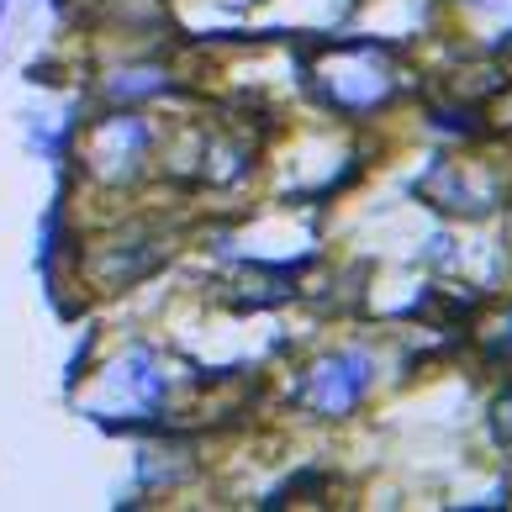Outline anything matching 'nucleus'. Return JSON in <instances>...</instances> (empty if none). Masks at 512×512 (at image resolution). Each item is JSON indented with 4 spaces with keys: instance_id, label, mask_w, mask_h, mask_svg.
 I'll return each instance as SVG.
<instances>
[{
    "instance_id": "3",
    "label": "nucleus",
    "mask_w": 512,
    "mask_h": 512,
    "mask_svg": "<svg viewBox=\"0 0 512 512\" xmlns=\"http://www.w3.org/2000/svg\"><path fill=\"white\" fill-rule=\"evenodd\" d=\"M381 375H386L381 349L349 338V344H328V349L307 354L301 365H291L275 381V402H280V412H296L307 423L344 428L375 402Z\"/></svg>"
},
{
    "instance_id": "12",
    "label": "nucleus",
    "mask_w": 512,
    "mask_h": 512,
    "mask_svg": "<svg viewBox=\"0 0 512 512\" xmlns=\"http://www.w3.org/2000/svg\"><path fill=\"white\" fill-rule=\"evenodd\" d=\"M101 344H106V333L96 328V322H90L85 338H80V344H74V354H69V365H64V396H74V391L85 386V375L96 370V354H101Z\"/></svg>"
},
{
    "instance_id": "6",
    "label": "nucleus",
    "mask_w": 512,
    "mask_h": 512,
    "mask_svg": "<svg viewBox=\"0 0 512 512\" xmlns=\"http://www.w3.org/2000/svg\"><path fill=\"white\" fill-rule=\"evenodd\" d=\"M169 259H175V233H164L159 222H127V227H111L90 249L80 238L74 275L96 296H122V291H138L154 275H164Z\"/></svg>"
},
{
    "instance_id": "4",
    "label": "nucleus",
    "mask_w": 512,
    "mask_h": 512,
    "mask_svg": "<svg viewBox=\"0 0 512 512\" xmlns=\"http://www.w3.org/2000/svg\"><path fill=\"white\" fill-rule=\"evenodd\" d=\"M159 138L164 122L127 106H96L74 143V169L106 196H132L159 175Z\"/></svg>"
},
{
    "instance_id": "13",
    "label": "nucleus",
    "mask_w": 512,
    "mask_h": 512,
    "mask_svg": "<svg viewBox=\"0 0 512 512\" xmlns=\"http://www.w3.org/2000/svg\"><path fill=\"white\" fill-rule=\"evenodd\" d=\"M486 117H491V132H502V138H512V85L502 90L497 101H491V111H486Z\"/></svg>"
},
{
    "instance_id": "11",
    "label": "nucleus",
    "mask_w": 512,
    "mask_h": 512,
    "mask_svg": "<svg viewBox=\"0 0 512 512\" xmlns=\"http://www.w3.org/2000/svg\"><path fill=\"white\" fill-rule=\"evenodd\" d=\"M486 439H491V449L512 454V370L502 375V386L486 402Z\"/></svg>"
},
{
    "instance_id": "8",
    "label": "nucleus",
    "mask_w": 512,
    "mask_h": 512,
    "mask_svg": "<svg viewBox=\"0 0 512 512\" xmlns=\"http://www.w3.org/2000/svg\"><path fill=\"white\" fill-rule=\"evenodd\" d=\"M96 106H127V111H148L159 101H175V96H191L185 74L175 64H164L159 53H132V59H117L96 69Z\"/></svg>"
},
{
    "instance_id": "10",
    "label": "nucleus",
    "mask_w": 512,
    "mask_h": 512,
    "mask_svg": "<svg viewBox=\"0 0 512 512\" xmlns=\"http://www.w3.org/2000/svg\"><path fill=\"white\" fill-rule=\"evenodd\" d=\"M465 344L481 370L491 375L512 370V291H486L476 301V312L465 317Z\"/></svg>"
},
{
    "instance_id": "5",
    "label": "nucleus",
    "mask_w": 512,
    "mask_h": 512,
    "mask_svg": "<svg viewBox=\"0 0 512 512\" xmlns=\"http://www.w3.org/2000/svg\"><path fill=\"white\" fill-rule=\"evenodd\" d=\"M407 196L444 222H491L512 206V169L476 154L470 143H454L423 159V169L407 180Z\"/></svg>"
},
{
    "instance_id": "2",
    "label": "nucleus",
    "mask_w": 512,
    "mask_h": 512,
    "mask_svg": "<svg viewBox=\"0 0 512 512\" xmlns=\"http://www.w3.org/2000/svg\"><path fill=\"white\" fill-rule=\"evenodd\" d=\"M185 359H175L154 338H127L122 349H111L96 370L85 375L96 396H74L80 412L106 433H159V428H180L185 407L180 391L196 375H180Z\"/></svg>"
},
{
    "instance_id": "1",
    "label": "nucleus",
    "mask_w": 512,
    "mask_h": 512,
    "mask_svg": "<svg viewBox=\"0 0 512 512\" xmlns=\"http://www.w3.org/2000/svg\"><path fill=\"white\" fill-rule=\"evenodd\" d=\"M296 59H301V90H307V101L322 117L344 122L354 132L386 122L396 106H407L417 96L412 64L386 37L328 32L317 43H296Z\"/></svg>"
},
{
    "instance_id": "9",
    "label": "nucleus",
    "mask_w": 512,
    "mask_h": 512,
    "mask_svg": "<svg viewBox=\"0 0 512 512\" xmlns=\"http://www.w3.org/2000/svg\"><path fill=\"white\" fill-rule=\"evenodd\" d=\"M191 476H201L196 460V439L180 428H159L138 444V460H132V491L127 502L117 497V507H143V497H164V491H180Z\"/></svg>"
},
{
    "instance_id": "7",
    "label": "nucleus",
    "mask_w": 512,
    "mask_h": 512,
    "mask_svg": "<svg viewBox=\"0 0 512 512\" xmlns=\"http://www.w3.org/2000/svg\"><path fill=\"white\" fill-rule=\"evenodd\" d=\"M264 159H270V148L243 122H212V127H201L196 185L217 196H238L243 185H254L264 175Z\"/></svg>"
}]
</instances>
